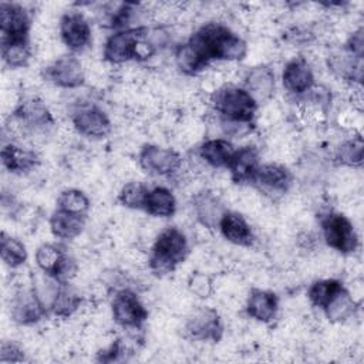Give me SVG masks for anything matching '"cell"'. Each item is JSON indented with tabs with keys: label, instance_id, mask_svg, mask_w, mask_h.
<instances>
[{
	"label": "cell",
	"instance_id": "obj_1",
	"mask_svg": "<svg viewBox=\"0 0 364 364\" xmlns=\"http://www.w3.org/2000/svg\"><path fill=\"white\" fill-rule=\"evenodd\" d=\"M247 46L242 37L220 23H206L175 51L178 68L188 75L199 73L210 61H239Z\"/></svg>",
	"mask_w": 364,
	"mask_h": 364
},
{
	"label": "cell",
	"instance_id": "obj_2",
	"mask_svg": "<svg viewBox=\"0 0 364 364\" xmlns=\"http://www.w3.org/2000/svg\"><path fill=\"white\" fill-rule=\"evenodd\" d=\"M156 51L148 27H129L111 34L102 50V57L111 64H122L131 60L144 61Z\"/></svg>",
	"mask_w": 364,
	"mask_h": 364
},
{
	"label": "cell",
	"instance_id": "obj_3",
	"mask_svg": "<svg viewBox=\"0 0 364 364\" xmlns=\"http://www.w3.org/2000/svg\"><path fill=\"white\" fill-rule=\"evenodd\" d=\"M189 245L185 233L178 228L164 229L149 253L148 264L152 273L158 276L173 272L188 256Z\"/></svg>",
	"mask_w": 364,
	"mask_h": 364
},
{
	"label": "cell",
	"instance_id": "obj_4",
	"mask_svg": "<svg viewBox=\"0 0 364 364\" xmlns=\"http://www.w3.org/2000/svg\"><path fill=\"white\" fill-rule=\"evenodd\" d=\"M212 104L218 114L232 124H250L257 111V102L242 87L223 85L212 95Z\"/></svg>",
	"mask_w": 364,
	"mask_h": 364
},
{
	"label": "cell",
	"instance_id": "obj_5",
	"mask_svg": "<svg viewBox=\"0 0 364 364\" xmlns=\"http://www.w3.org/2000/svg\"><path fill=\"white\" fill-rule=\"evenodd\" d=\"M324 242L334 250L350 255L358 247L357 232L350 219L337 212H328L320 219Z\"/></svg>",
	"mask_w": 364,
	"mask_h": 364
},
{
	"label": "cell",
	"instance_id": "obj_6",
	"mask_svg": "<svg viewBox=\"0 0 364 364\" xmlns=\"http://www.w3.org/2000/svg\"><path fill=\"white\" fill-rule=\"evenodd\" d=\"M36 263L46 276L58 283H68L77 274L75 260L61 246L53 243H44L37 249Z\"/></svg>",
	"mask_w": 364,
	"mask_h": 364
},
{
	"label": "cell",
	"instance_id": "obj_7",
	"mask_svg": "<svg viewBox=\"0 0 364 364\" xmlns=\"http://www.w3.org/2000/svg\"><path fill=\"white\" fill-rule=\"evenodd\" d=\"M111 311L114 321L124 328L136 330L148 318V310L129 289H122L115 293L111 303Z\"/></svg>",
	"mask_w": 364,
	"mask_h": 364
},
{
	"label": "cell",
	"instance_id": "obj_8",
	"mask_svg": "<svg viewBox=\"0 0 364 364\" xmlns=\"http://www.w3.org/2000/svg\"><path fill=\"white\" fill-rule=\"evenodd\" d=\"M185 334L193 341L218 343L223 334V324L216 310L210 307H198L185 323Z\"/></svg>",
	"mask_w": 364,
	"mask_h": 364
},
{
	"label": "cell",
	"instance_id": "obj_9",
	"mask_svg": "<svg viewBox=\"0 0 364 364\" xmlns=\"http://www.w3.org/2000/svg\"><path fill=\"white\" fill-rule=\"evenodd\" d=\"M30 16L23 6L9 1H3L0 4L1 44L30 40Z\"/></svg>",
	"mask_w": 364,
	"mask_h": 364
},
{
	"label": "cell",
	"instance_id": "obj_10",
	"mask_svg": "<svg viewBox=\"0 0 364 364\" xmlns=\"http://www.w3.org/2000/svg\"><path fill=\"white\" fill-rule=\"evenodd\" d=\"M43 77L46 81L61 88H77L85 80L82 64L74 54H65L54 60L44 68Z\"/></svg>",
	"mask_w": 364,
	"mask_h": 364
},
{
	"label": "cell",
	"instance_id": "obj_11",
	"mask_svg": "<svg viewBox=\"0 0 364 364\" xmlns=\"http://www.w3.org/2000/svg\"><path fill=\"white\" fill-rule=\"evenodd\" d=\"M252 183L263 193L276 198L289 192L293 185V175L284 165L263 164L256 169Z\"/></svg>",
	"mask_w": 364,
	"mask_h": 364
},
{
	"label": "cell",
	"instance_id": "obj_12",
	"mask_svg": "<svg viewBox=\"0 0 364 364\" xmlns=\"http://www.w3.org/2000/svg\"><path fill=\"white\" fill-rule=\"evenodd\" d=\"M74 128L88 138H104L111 132V121L97 105H80L71 114Z\"/></svg>",
	"mask_w": 364,
	"mask_h": 364
},
{
	"label": "cell",
	"instance_id": "obj_13",
	"mask_svg": "<svg viewBox=\"0 0 364 364\" xmlns=\"http://www.w3.org/2000/svg\"><path fill=\"white\" fill-rule=\"evenodd\" d=\"M181 155L176 151L158 145H145L138 155L141 168L159 176L173 173L181 166Z\"/></svg>",
	"mask_w": 364,
	"mask_h": 364
},
{
	"label": "cell",
	"instance_id": "obj_14",
	"mask_svg": "<svg viewBox=\"0 0 364 364\" xmlns=\"http://www.w3.org/2000/svg\"><path fill=\"white\" fill-rule=\"evenodd\" d=\"M58 30L63 43L74 53L85 50L91 43V27L80 11L64 13Z\"/></svg>",
	"mask_w": 364,
	"mask_h": 364
},
{
	"label": "cell",
	"instance_id": "obj_15",
	"mask_svg": "<svg viewBox=\"0 0 364 364\" xmlns=\"http://www.w3.org/2000/svg\"><path fill=\"white\" fill-rule=\"evenodd\" d=\"M46 311L47 307L40 299L36 287L20 289L13 296L10 313L13 320L20 324H34L44 317Z\"/></svg>",
	"mask_w": 364,
	"mask_h": 364
},
{
	"label": "cell",
	"instance_id": "obj_16",
	"mask_svg": "<svg viewBox=\"0 0 364 364\" xmlns=\"http://www.w3.org/2000/svg\"><path fill=\"white\" fill-rule=\"evenodd\" d=\"M14 117L30 131H44L54 125L51 112L46 104L36 97H30L18 102L14 109Z\"/></svg>",
	"mask_w": 364,
	"mask_h": 364
},
{
	"label": "cell",
	"instance_id": "obj_17",
	"mask_svg": "<svg viewBox=\"0 0 364 364\" xmlns=\"http://www.w3.org/2000/svg\"><path fill=\"white\" fill-rule=\"evenodd\" d=\"M282 81L284 88L291 94H306L314 87V74L310 64L301 58L290 60L282 73Z\"/></svg>",
	"mask_w": 364,
	"mask_h": 364
},
{
	"label": "cell",
	"instance_id": "obj_18",
	"mask_svg": "<svg viewBox=\"0 0 364 364\" xmlns=\"http://www.w3.org/2000/svg\"><path fill=\"white\" fill-rule=\"evenodd\" d=\"M193 212L198 222L206 229H215L226 212L220 198L212 191H202L193 196Z\"/></svg>",
	"mask_w": 364,
	"mask_h": 364
},
{
	"label": "cell",
	"instance_id": "obj_19",
	"mask_svg": "<svg viewBox=\"0 0 364 364\" xmlns=\"http://www.w3.org/2000/svg\"><path fill=\"white\" fill-rule=\"evenodd\" d=\"M259 151L252 145L242 146L235 149L233 156L229 162V172L230 178L236 183L252 182V178L259 168Z\"/></svg>",
	"mask_w": 364,
	"mask_h": 364
},
{
	"label": "cell",
	"instance_id": "obj_20",
	"mask_svg": "<svg viewBox=\"0 0 364 364\" xmlns=\"http://www.w3.org/2000/svg\"><path fill=\"white\" fill-rule=\"evenodd\" d=\"M219 230L222 236L237 246H250L253 243V232L245 216L237 212L226 210L219 222Z\"/></svg>",
	"mask_w": 364,
	"mask_h": 364
},
{
	"label": "cell",
	"instance_id": "obj_21",
	"mask_svg": "<svg viewBox=\"0 0 364 364\" xmlns=\"http://www.w3.org/2000/svg\"><path fill=\"white\" fill-rule=\"evenodd\" d=\"M279 309L277 296L273 291L262 290V289H252L246 303L247 314L262 323L272 321Z\"/></svg>",
	"mask_w": 364,
	"mask_h": 364
},
{
	"label": "cell",
	"instance_id": "obj_22",
	"mask_svg": "<svg viewBox=\"0 0 364 364\" xmlns=\"http://www.w3.org/2000/svg\"><path fill=\"white\" fill-rule=\"evenodd\" d=\"M243 88L256 102L264 101L274 91V73L269 65H256L247 71Z\"/></svg>",
	"mask_w": 364,
	"mask_h": 364
},
{
	"label": "cell",
	"instance_id": "obj_23",
	"mask_svg": "<svg viewBox=\"0 0 364 364\" xmlns=\"http://www.w3.org/2000/svg\"><path fill=\"white\" fill-rule=\"evenodd\" d=\"M1 162L9 172L23 173L38 165V156L34 151L7 144L1 148Z\"/></svg>",
	"mask_w": 364,
	"mask_h": 364
},
{
	"label": "cell",
	"instance_id": "obj_24",
	"mask_svg": "<svg viewBox=\"0 0 364 364\" xmlns=\"http://www.w3.org/2000/svg\"><path fill=\"white\" fill-rule=\"evenodd\" d=\"M85 228V215L57 209L50 218V229L55 237L75 239Z\"/></svg>",
	"mask_w": 364,
	"mask_h": 364
},
{
	"label": "cell",
	"instance_id": "obj_25",
	"mask_svg": "<svg viewBox=\"0 0 364 364\" xmlns=\"http://www.w3.org/2000/svg\"><path fill=\"white\" fill-rule=\"evenodd\" d=\"M144 210L151 216L171 218L176 210V199L168 188L156 186L148 191Z\"/></svg>",
	"mask_w": 364,
	"mask_h": 364
},
{
	"label": "cell",
	"instance_id": "obj_26",
	"mask_svg": "<svg viewBox=\"0 0 364 364\" xmlns=\"http://www.w3.org/2000/svg\"><path fill=\"white\" fill-rule=\"evenodd\" d=\"M233 152L232 144L222 138L208 139L199 146V156L212 168H228Z\"/></svg>",
	"mask_w": 364,
	"mask_h": 364
},
{
	"label": "cell",
	"instance_id": "obj_27",
	"mask_svg": "<svg viewBox=\"0 0 364 364\" xmlns=\"http://www.w3.org/2000/svg\"><path fill=\"white\" fill-rule=\"evenodd\" d=\"M344 289L343 283L337 279H324L313 283L307 291L309 300L314 307L324 310L330 301Z\"/></svg>",
	"mask_w": 364,
	"mask_h": 364
},
{
	"label": "cell",
	"instance_id": "obj_28",
	"mask_svg": "<svg viewBox=\"0 0 364 364\" xmlns=\"http://www.w3.org/2000/svg\"><path fill=\"white\" fill-rule=\"evenodd\" d=\"M0 255L4 264L11 269H17L27 260V250L26 246L11 235L1 232L0 236Z\"/></svg>",
	"mask_w": 364,
	"mask_h": 364
},
{
	"label": "cell",
	"instance_id": "obj_29",
	"mask_svg": "<svg viewBox=\"0 0 364 364\" xmlns=\"http://www.w3.org/2000/svg\"><path fill=\"white\" fill-rule=\"evenodd\" d=\"M67 284L68 283L58 284L57 291L50 304V309L58 317H70L80 307V303H81L80 296L74 290H71Z\"/></svg>",
	"mask_w": 364,
	"mask_h": 364
},
{
	"label": "cell",
	"instance_id": "obj_30",
	"mask_svg": "<svg viewBox=\"0 0 364 364\" xmlns=\"http://www.w3.org/2000/svg\"><path fill=\"white\" fill-rule=\"evenodd\" d=\"M330 68L340 77L360 82L363 78V58L353 57L351 54L333 55L328 61Z\"/></svg>",
	"mask_w": 364,
	"mask_h": 364
},
{
	"label": "cell",
	"instance_id": "obj_31",
	"mask_svg": "<svg viewBox=\"0 0 364 364\" xmlns=\"http://www.w3.org/2000/svg\"><path fill=\"white\" fill-rule=\"evenodd\" d=\"M1 57L6 65L10 68H21L27 65L31 57L30 40L24 41H13L1 44Z\"/></svg>",
	"mask_w": 364,
	"mask_h": 364
},
{
	"label": "cell",
	"instance_id": "obj_32",
	"mask_svg": "<svg viewBox=\"0 0 364 364\" xmlns=\"http://www.w3.org/2000/svg\"><path fill=\"white\" fill-rule=\"evenodd\" d=\"M337 159L346 166H361L364 159V142L360 135L344 141L337 149Z\"/></svg>",
	"mask_w": 364,
	"mask_h": 364
},
{
	"label": "cell",
	"instance_id": "obj_33",
	"mask_svg": "<svg viewBox=\"0 0 364 364\" xmlns=\"http://www.w3.org/2000/svg\"><path fill=\"white\" fill-rule=\"evenodd\" d=\"M355 307V300L350 294V291L344 287L323 310L328 320L331 321H341L353 314Z\"/></svg>",
	"mask_w": 364,
	"mask_h": 364
},
{
	"label": "cell",
	"instance_id": "obj_34",
	"mask_svg": "<svg viewBox=\"0 0 364 364\" xmlns=\"http://www.w3.org/2000/svg\"><path fill=\"white\" fill-rule=\"evenodd\" d=\"M90 208V200L84 192L78 189H65L57 198V209L84 215Z\"/></svg>",
	"mask_w": 364,
	"mask_h": 364
},
{
	"label": "cell",
	"instance_id": "obj_35",
	"mask_svg": "<svg viewBox=\"0 0 364 364\" xmlns=\"http://www.w3.org/2000/svg\"><path fill=\"white\" fill-rule=\"evenodd\" d=\"M148 188L141 182H128L118 193V202L129 209H144Z\"/></svg>",
	"mask_w": 364,
	"mask_h": 364
},
{
	"label": "cell",
	"instance_id": "obj_36",
	"mask_svg": "<svg viewBox=\"0 0 364 364\" xmlns=\"http://www.w3.org/2000/svg\"><path fill=\"white\" fill-rule=\"evenodd\" d=\"M188 284H189L191 291L200 299H206L212 293V280L209 276H206L203 273L192 274Z\"/></svg>",
	"mask_w": 364,
	"mask_h": 364
},
{
	"label": "cell",
	"instance_id": "obj_37",
	"mask_svg": "<svg viewBox=\"0 0 364 364\" xmlns=\"http://www.w3.org/2000/svg\"><path fill=\"white\" fill-rule=\"evenodd\" d=\"M1 363H20L24 361V354L20 347L11 341H3L0 347Z\"/></svg>",
	"mask_w": 364,
	"mask_h": 364
},
{
	"label": "cell",
	"instance_id": "obj_38",
	"mask_svg": "<svg viewBox=\"0 0 364 364\" xmlns=\"http://www.w3.org/2000/svg\"><path fill=\"white\" fill-rule=\"evenodd\" d=\"M346 50L348 54L357 58H363L364 54V37H363V28H357L347 40Z\"/></svg>",
	"mask_w": 364,
	"mask_h": 364
},
{
	"label": "cell",
	"instance_id": "obj_39",
	"mask_svg": "<svg viewBox=\"0 0 364 364\" xmlns=\"http://www.w3.org/2000/svg\"><path fill=\"white\" fill-rule=\"evenodd\" d=\"M124 353V348L121 346L119 341H115L114 344H111L107 350L101 351L100 354V361H117L118 360V355H121Z\"/></svg>",
	"mask_w": 364,
	"mask_h": 364
}]
</instances>
